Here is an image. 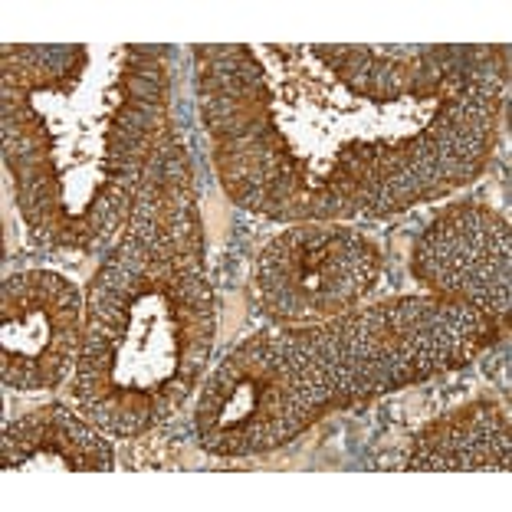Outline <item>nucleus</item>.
<instances>
[{
    "label": "nucleus",
    "instance_id": "nucleus-3",
    "mask_svg": "<svg viewBox=\"0 0 512 512\" xmlns=\"http://www.w3.org/2000/svg\"><path fill=\"white\" fill-rule=\"evenodd\" d=\"M496 316L453 299H394L329 325L243 342L204 384L201 444L224 457L289 444L325 411L470 362Z\"/></svg>",
    "mask_w": 512,
    "mask_h": 512
},
{
    "label": "nucleus",
    "instance_id": "nucleus-4",
    "mask_svg": "<svg viewBox=\"0 0 512 512\" xmlns=\"http://www.w3.org/2000/svg\"><path fill=\"white\" fill-rule=\"evenodd\" d=\"M381 253L348 227H293L256 263V299L283 322H325L348 316L375 286Z\"/></svg>",
    "mask_w": 512,
    "mask_h": 512
},
{
    "label": "nucleus",
    "instance_id": "nucleus-5",
    "mask_svg": "<svg viewBox=\"0 0 512 512\" xmlns=\"http://www.w3.org/2000/svg\"><path fill=\"white\" fill-rule=\"evenodd\" d=\"M79 293L66 276L23 270L0 293V375L10 388H56L79 362Z\"/></svg>",
    "mask_w": 512,
    "mask_h": 512
},
{
    "label": "nucleus",
    "instance_id": "nucleus-6",
    "mask_svg": "<svg viewBox=\"0 0 512 512\" xmlns=\"http://www.w3.org/2000/svg\"><path fill=\"white\" fill-rule=\"evenodd\" d=\"M414 276L453 302L490 316L509 309V227L490 207L460 204L437 217L417 243Z\"/></svg>",
    "mask_w": 512,
    "mask_h": 512
},
{
    "label": "nucleus",
    "instance_id": "nucleus-1",
    "mask_svg": "<svg viewBox=\"0 0 512 512\" xmlns=\"http://www.w3.org/2000/svg\"><path fill=\"white\" fill-rule=\"evenodd\" d=\"M155 53L86 46L4 53V145L40 237L86 247L119 227L168 132Z\"/></svg>",
    "mask_w": 512,
    "mask_h": 512
},
{
    "label": "nucleus",
    "instance_id": "nucleus-7",
    "mask_svg": "<svg viewBox=\"0 0 512 512\" xmlns=\"http://www.w3.org/2000/svg\"><path fill=\"white\" fill-rule=\"evenodd\" d=\"M4 470H112V447L89 424L76 421L63 407H40L7 427Z\"/></svg>",
    "mask_w": 512,
    "mask_h": 512
},
{
    "label": "nucleus",
    "instance_id": "nucleus-2",
    "mask_svg": "<svg viewBox=\"0 0 512 512\" xmlns=\"http://www.w3.org/2000/svg\"><path fill=\"white\" fill-rule=\"evenodd\" d=\"M214 339L191 171L168 135L99 270L76 362V398L96 427L119 437L168 421L188 398Z\"/></svg>",
    "mask_w": 512,
    "mask_h": 512
},
{
    "label": "nucleus",
    "instance_id": "nucleus-8",
    "mask_svg": "<svg viewBox=\"0 0 512 512\" xmlns=\"http://www.w3.org/2000/svg\"><path fill=\"white\" fill-rule=\"evenodd\" d=\"M411 470H509V421L490 401L434 421L411 450Z\"/></svg>",
    "mask_w": 512,
    "mask_h": 512
}]
</instances>
